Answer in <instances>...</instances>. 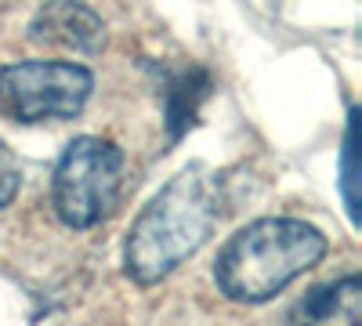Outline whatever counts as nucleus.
Listing matches in <instances>:
<instances>
[{
  "instance_id": "obj_1",
  "label": "nucleus",
  "mask_w": 362,
  "mask_h": 326,
  "mask_svg": "<svg viewBox=\"0 0 362 326\" xmlns=\"http://www.w3.org/2000/svg\"><path fill=\"white\" fill-rule=\"evenodd\" d=\"M221 218V185L206 167H185L145 203L124 247L127 276L141 286L167 279L214 232Z\"/></svg>"
},
{
  "instance_id": "obj_2",
  "label": "nucleus",
  "mask_w": 362,
  "mask_h": 326,
  "mask_svg": "<svg viewBox=\"0 0 362 326\" xmlns=\"http://www.w3.org/2000/svg\"><path fill=\"white\" fill-rule=\"evenodd\" d=\"M326 257V235L297 218H261L239 228L214 261L218 290L228 301L261 305Z\"/></svg>"
},
{
  "instance_id": "obj_3",
  "label": "nucleus",
  "mask_w": 362,
  "mask_h": 326,
  "mask_svg": "<svg viewBox=\"0 0 362 326\" xmlns=\"http://www.w3.org/2000/svg\"><path fill=\"white\" fill-rule=\"evenodd\" d=\"M119 189L124 153L105 138H76L54 167L51 203L69 228H90L116 211Z\"/></svg>"
},
{
  "instance_id": "obj_4",
  "label": "nucleus",
  "mask_w": 362,
  "mask_h": 326,
  "mask_svg": "<svg viewBox=\"0 0 362 326\" xmlns=\"http://www.w3.org/2000/svg\"><path fill=\"white\" fill-rule=\"evenodd\" d=\"M95 76L76 62H15L0 69V112L15 124L73 120L83 112Z\"/></svg>"
},
{
  "instance_id": "obj_5",
  "label": "nucleus",
  "mask_w": 362,
  "mask_h": 326,
  "mask_svg": "<svg viewBox=\"0 0 362 326\" xmlns=\"http://www.w3.org/2000/svg\"><path fill=\"white\" fill-rule=\"evenodd\" d=\"M29 37L47 47L76 54H98L105 47V22L80 0H51L29 25Z\"/></svg>"
},
{
  "instance_id": "obj_6",
  "label": "nucleus",
  "mask_w": 362,
  "mask_h": 326,
  "mask_svg": "<svg viewBox=\"0 0 362 326\" xmlns=\"http://www.w3.org/2000/svg\"><path fill=\"white\" fill-rule=\"evenodd\" d=\"M290 315L308 319V322H358V315H362V279L344 276L341 283L315 286Z\"/></svg>"
},
{
  "instance_id": "obj_7",
  "label": "nucleus",
  "mask_w": 362,
  "mask_h": 326,
  "mask_svg": "<svg viewBox=\"0 0 362 326\" xmlns=\"http://www.w3.org/2000/svg\"><path fill=\"white\" fill-rule=\"evenodd\" d=\"M210 91V76L196 66L181 69L177 76H170L167 83V124H170V138H177L181 131H189L196 124V112H199V102L206 98Z\"/></svg>"
},
{
  "instance_id": "obj_8",
  "label": "nucleus",
  "mask_w": 362,
  "mask_h": 326,
  "mask_svg": "<svg viewBox=\"0 0 362 326\" xmlns=\"http://www.w3.org/2000/svg\"><path fill=\"white\" fill-rule=\"evenodd\" d=\"M341 192L351 225H358V109L348 112V131H344V156H341Z\"/></svg>"
},
{
  "instance_id": "obj_9",
  "label": "nucleus",
  "mask_w": 362,
  "mask_h": 326,
  "mask_svg": "<svg viewBox=\"0 0 362 326\" xmlns=\"http://www.w3.org/2000/svg\"><path fill=\"white\" fill-rule=\"evenodd\" d=\"M18 185H22V170H18L15 156L8 149H0V206H8L18 196Z\"/></svg>"
}]
</instances>
